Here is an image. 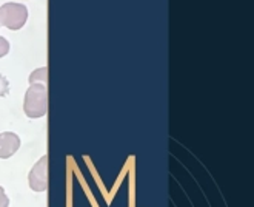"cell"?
Wrapping results in <instances>:
<instances>
[{"label": "cell", "mask_w": 254, "mask_h": 207, "mask_svg": "<svg viewBox=\"0 0 254 207\" xmlns=\"http://www.w3.org/2000/svg\"><path fill=\"white\" fill-rule=\"evenodd\" d=\"M23 111L31 119H37L48 111V90L45 84H31L25 93Z\"/></svg>", "instance_id": "obj_1"}, {"label": "cell", "mask_w": 254, "mask_h": 207, "mask_svg": "<svg viewBox=\"0 0 254 207\" xmlns=\"http://www.w3.org/2000/svg\"><path fill=\"white\" fill-rule=\"evenodd\" d=\"M28 19V9L20 3H5L0 6V26H6L8 29L17 31L20 29Z\"/></svg>", "instance_id": "obj_2"}, {"label": "cell", "mask_w": 254, "mask_h": 207, "mask_svg": "<svg viewBox=\"0 0 254 207\" xmlns=\"http://www.w3.org/2000/svg\"><path fill=\"white\" fill-rule=\"evenodd\" d=\"M29 187L34 192H45L48 187V156H42L28 175Z\"/></svg>", "instance_id": "obj_3"}, {"label": "cell", "mask_w": 254, "mask_h": 207, "mask_svg": "<svg viewBox=\"0 0 254 207\" xmlns=\"http://www.w3.org/2000/svg\"><path fill=\"white\" fill-rule=\"evenodd\" d=\"M20 149V138L12 131L0 133V158L8 159Z\"/></svg>", "instance_id": "obj_4"}, {"label": "cell", "mask_w": 254, "mask_h": 207, "mask_svg": "<svg viewBox=\"0 0 254 207\" xmlns=\"http://www.w3.org/2000/svg\"><path fill=\"white\" fill-rule=\"evenodd\" d=\"M47 78H48V70L45 67L39 68L29 75V85L31 84H45L47 85Z\"/></svg>", "instance_id": "obj_5"}, {"label": "cell", "mask_w": 254, "mask_h": 207, "mask_svg": "<svg viewBox=\"0 0 254 207\" xmlns=\"http://www.w3.org/2000/svg\"><path fill=\"white\" fill-rule=\"evenodd\" d=\"M8 93H9V82L3 75H0V98L8 96Z\"/></svg>", "instance_id": "obj_6"}, {"label": "cell", "mask_w": 254, "mask_h": 207, "mask_svg": "<svg viewBox=\"0 0 254 207\" xmlns=\"http://www.w3.org/2000/svg\"><path fill=\"white\" fill-rule=\"evenodd\" d=\"M9 42L3 37V36H0V57H3L9 53Z\"/></svg>", "instance_id": "obj_7"}, {"label": "cell", "mask_w": 254, "mask_h": 207, "mask_svg": "<svg viewBox=\"0 0 254 207\" xmlns=\"http://www.w3.org/2000/svg\"><path fill=\"white\" fill-rule=\"evenodd\" d=\"M9 206V198L6 197L3 187L0 186V207H8Z\"/></svg>", "instance_id": "obj_8"}]
</instances>
